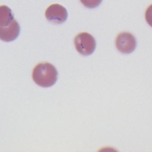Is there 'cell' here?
Listing matches in <instances>:
<instances>
[{
  "label": "cell",
  "instance_id": "7a4b0ae2",
  "mask_svg": "<svg viewBox=\"0 0 152 152\" xmlns=\"http://www.w3.org/2000/svg\"><path fill=\"white\" fill-rule=\"evenodd\" d=\"M74 45L79 53L84 56H88L94 52L96 46V42L94 37L90 34L83 32L75 37Z\"/></svg>",
  "mask_w": 152,
  "mask_h": 152
},
{
  "label": "cell",
  "instance_id": "8992f818",
  "mask_svg": "<svg viewBox=\"0 0 152 152\" xmlns=\"http://www.w3.org/2000/svg\"><path fill=\"white\" fill-rule=\"evenodd\" d=\"M14 19L11 8L6 5L0 6V27H5L10 24Z\"/></svg>",
  "mask_w": 152,
  "mask_h": 152
},
{
  "label": "cell",
  "instance_id": "3957f363",
  "mask_svg": "<svg viewBox=\"0 0 152 152\" xmlns=\"http://www.w3.org/2000/svg\"><path fill=\"white\" fill-rule=\"evenodd\" d=\"M115 46L121 53L129 54L136 48L137 41L135 37L129 32L119 33L115 40Z\"/></svg>",
  "mask_w": 152,
  "mask_h": 152
},
{
  "label": "cell",
  "instance_id": "277c9868",
  "mask_svg": "<svg viewBox=\"0 0 152 152\" xmlns=\"http://www.w3.org/2000/svg\"><path fill=\"white\" fill-rule=\"evenodd\" d=\"M46 19L54 24H62L68 18L66 9L61 5L54 4L50 5L45 11Z\"/></svg>",
  "mask_w": 152,
  "mask_h": 152
},
{
  "label": "cell",
  "instance_id": "5b68a950",
  "mask_svg": "<svg viewBox=\"0 0 152 152\" xmlns=\"http://www.w3.org/2000/svg\"><path fill=\"white\" fill-rule=\"evenodd\" d=\"M20 33V24L16 20L14 19L8 26L0 27V39L4 42H12L18 37Z\"/></svg>",
  "mask_w": 152,
  "mask_h": 152
},
{
  "label": "cell",
  "instance_id": "6da1fadb",
  "mask_svg": "<svg viewBox=\"0 0 152 152\" xmlns=\"http://www.w3.org/2000/svg\"><path fill=\"white\" fill-rule=\"evenodd\" d=\"M58 72L56 68L50 63H40L33 70L32 78L34 83L42 87L53 86L58 79Z\"/></svg>",
  "mask_w": 152,
  "mask_h": 152
},
{
  "label": "cell",
  "instance_id": "52a82bcc",
  "mask_svg": "<svg viewBox=\"0 0 152 152\" xmlns=\"http://www.w3.org/2000/svg\"><path fill=\"white\" fill-rule=\"evenodd\" d=\"M81 4L88 8H94L97 7L102 0H80Z\"/></svg>",
  "mask_w": 152,
  "mask_h": 152
},
{
  "label": "cell",
  "instance_id": "ba28073f",
  "mask_svg": "<svg viewBox=\"0 0 152 152\" xmlns=\"http://www.w3.org/2000/svg\"><path fill=\"white\" fill-rule=\"evenodd\" d=\"M145 18L147 23L152 27V4L147 8L145 13Z\"/></svg>",
  "mask_w": 152,
  "mask_h": 152
}]
</instances>
